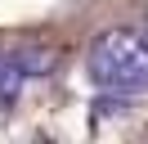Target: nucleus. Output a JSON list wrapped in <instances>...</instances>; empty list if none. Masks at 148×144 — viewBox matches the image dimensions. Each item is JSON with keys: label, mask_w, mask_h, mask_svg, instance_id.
Segmentation results:
<instances>
[{"label": "nucleus", "mask_w": 148, "mask_h": 144, "mask_svg": "<svg viewBox=\"0 0 148 144\" xmlns=\"http://www.w3.org/2000/svg\"><path fill=\"white\" fill-rule=\"evenodd\" d=\"M90 81L117 95H139L148 90V32H130V27H108L90 41L85 54Z\"/></svg>", "instance_id": "nucleus-1"}, {"label": "nucleus", "mask_w": 148, "mask_h": 144, "mask_svg": "<svg viewBox=\"0 0 148 144\" xmlns=\"http://www.w3.org/2000/svg\"><path fill=\"white\" fill-rule=\"evenodd\" d=\"M144 32H148V14H144Z\"/></svg>", "instance_id": "nucleus-2"}]
</instances>
